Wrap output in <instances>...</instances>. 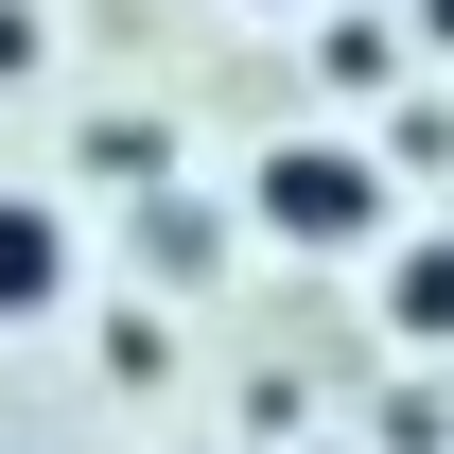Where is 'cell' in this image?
<instances>
[{
    "label": "cell",
    "mask_w": 454,
    "mask_h": 454,
    "mask_svg": "<svg viewBox=\"0 0 454 454\" xmlns=\"http://www.w3.org/2000/svg\"><path fill=\"white\" fill-rule=\"evenodd\" d=\"M262 227H280L297 262L367 245V227H385V158H367V140H280V158H262Z\"/></svg>",
    "instance_id": "6da1fadb"
},
{
    "label": "cell",
    "mask_w": 454,
    "mask_h": 454,
    "mask_svg": "<svg viewBox=\"0 0 454 454\" xmlns=\"http://www.w3.org/2000/svg\"><path fill=\"white\" fill-rule=\"evenodd\" d=\"M70 297V210L53 192H0V333H35Z\"/></svg>",
    "instance_id": "7a4b0ae2"
},
{
    "label": "cell",
    "mask_w": 454,
    "mask_h": 454,
    "mask_svg": "<svg viewBox=\"0 0 454 454\" xmlns=\"http://www.w3.org/2000/svg\"><path fill=\"white\" fill-rule=\"evenodd\" d=\"M402 333H454V245H419V262H402Z\"/></svg>",
    "instance_id": "3957f363"
},
{
    "label": "cell",
    "mask_w": 454,
    "mask_h": 454,
    "mask_svg": "<svg viewBox=\"0 0 454 454\" xmlns=\"http://www.w3.org/2000/svg\"><path fill=\"white\" fill-rule=\"evenodd\" d=\"M419 18H437V35H454V0H419Z\"/></svg>",
    "instance_id": "277c9868"
}]
</instances>
